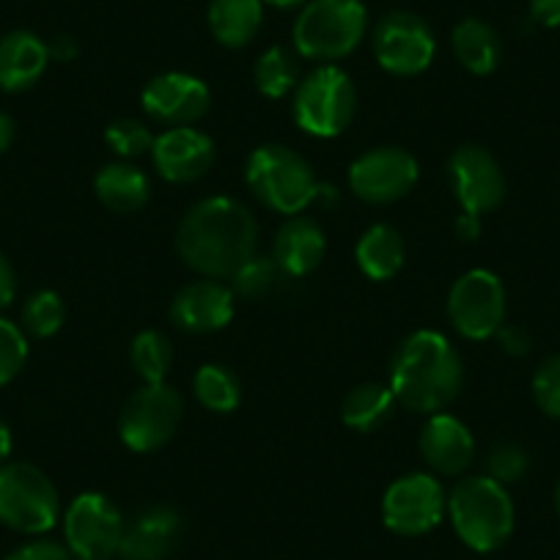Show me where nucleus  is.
I'll list each match as a JSON object with an SVG mask.
<instances>
[{"mask_svg":"<svg viewBox=\"0 0 560 560\" xmlns=\"http://www.w3.org/2000/svg\"><path fill=\"white\" fill-rule=\"evenodd\" d=\"M451 45H454L462 67L478 78L492 74L503 61V42H500L498 31L478 18L462 20L451 34Z\"/></svg>","mask_w":560,"mask_h":560,"instance_id":"393cba45","label":"nucleus"},{"mask_svg":"<svg viewBox=\"0 0 560 560\" xmlns=\"http://www.w3.org/2000/svg\"><path fill=\"white\" fill-rule=\"evenodd\" d=\"M448 516V494L432 472H407L382 494V522L396 536H423Z\"/></svg>","mask_w":560,"mask_h":560,"instance_id":"9d476101","label":"nucleus"},{"mask_svg":"<svg viewBox=\"0 0 560 560\" xmlns=\"http://www.w3.org/2000/svg\"><path fill=\"white\" fill-rule=\"evenodd\" d=\"M192 393L198 404L209 412L229 415L240 407L242 401V382L229 365L203 363L192 376Z\"/></svg>","mask_w":560,"mask_h":560,"instance_id":"cd10ccee","label":"nucleus"},{"mask_svg":"<svg viewBox=\"0 0 560 560\" xmlns=\"http://www.w3.org/2000/svg\"><path fill=\"white\" fill-rule=\"evenodd\" d=\"M327 253V240L314 218L294 214L280 225L272 242V258L289 278H305L322 264Z\"/></svg>","mask_w":560,"mask_h":560,"instance_id":"aec40b11","label":"nucleus"},{"mask_svg":"<svg viewBox=\"0 0 560 560\" xmlns=\"http://www.w3.org/2000/svg\"><path fill=\"white\" fill-rule=\"evenodd\" d=\"M494 338H498L500 349H503L509 358H525L533 347L530 332H527L522 325H509V322H505V325L494 332Z\"/></svg>","mask_w":560,"mask_h":560,"instance_id":"e433bc0d","label":"nucleus"},{"mask_svg":"<svg viewBox=\"0 0 560 560\" xmlns=\"http://www.w3.org/2000/svg\"><path fill=\"white\" fill-rule=\"evenodd\" d=\"M354 113H358V89L336 63L314 69L294 89L292 116L305 135L338 138L354 121Z\"/></svg>","mask_w":560,"mask_h":560,"instance_id":"423d86ee","label":"nucleus"},{"mask_svg":"<svg viewBox=\"0 0 560 560\" xmlns=\"http://www.w3.org/2000/svg\"><path fill=\"white\" fill-rule=\"evenodd\" d=\"M261 3H267V7L272 9H280V12H292V9H303L308 0H261Z\"/></svg>","mask_w":560,"mask_h":560,"instance_id":"c03bdc74","label":"nucleus"},{"mask_svg":"<svg viewBox=\"0 0 560 560\" xmlns=\"http://www.w3.org/2000/svg\"><path fill=\"white\" fill-rule=\"evenodd\" d=\"M396 396H393L390 385H380V382H363L349 396L343 398L341 420L354 432L371 434L382 429L387 420L393 418L396 409Z\"/></svg>","mask_w":560,"mask_h":560,"instance_id":"a878e982","label":"nucleus"},{"mask_svg":"<svg viewBox=\"0 0 560 560\" xmlns=\"http://www.w3.org/2000/svg\"><path fill=\"white\" fill-rule=\"evenodd\" d=\"M354 261L360 272L371 280H390L401 272L407 261V245L398 229L387 223L371 225L354 245Z\"/></svg>","mask_w":560,"mask_h":560,"instance_id":"5701e85b","label":"nucleus"},{"mask_svg":"<svg viewBox=\"0 0 560 560\" xmlns=\"http://www.w3.org/2000/svg\"><path fill=\"white\" fill-rule=\"evenodd\" d=\"M374 58L396 78H415L427 72L438 52V39L423 18L412 12H390L374 28Z\"/></svg>","mask_w":560,"mask_h":560,"instance_id":"f8f14e48","label":"nucleus"},{"mask_svg":"<svg viewBox=\"0 0 560 560\" xmlns=\"http://www.w3.org/2000/svg\"><path fill=\"white\" fill-rule=\"evenodd\" d=\"M124 514L107 494L83 492L63 511V538L74 560H110L124 538Z\"/></svg>","mask_w":560,"mask_h":560,"instance_id":"1a4fd4ad","label":"nucleus"},{"mask_svg":"<svg viewBox=\"0 0 560 560\" xmlns=\"http://www.w3.org/2000/svg\"><path fill=\"white\" fill-rule=\"evenodd\" d=\"M555 511H558V516H560V481H558V487H555Z\"/></svg>","mask_w":560,"mask_h":560,"instance_id":"a18cd8bd","label":"nucleus"},{"mask_svg":"<svg viewBox=\"0 0 560 560\" xmlns=\"http://www.w3.org/2000/svg\"><path fill=\"white\" fill-rule=\"evenodd\" d=\"M147 116L168 127H192L201 121L212 105V91L201 78L187 72H165L149 80L140 94Z\"/></svg>","mask_w":560,"mask_h":560,"instance_id":"2eb2a0df","label":"nucleus"},{"mask_svg":"<svg viewBox=\"0 0 560 560\" xmlns=\"http://www.w3.org/2000/svg\"><path fill=\"white\" fill-rule=\"evenodd\" d=\"M61 516V498L45 470L28 462L0 467V522L25 536L52 530Z\"/></svg>","mask_w":560,"mask_h":560,"instance_id":"0eeeda50","label":"nucleus"},{"mask_svg":"<svg viewBox=\"0 0 560 560\" xmlns=\"http://www.w3.org/2000/svg\"><path fill=\"white\" fill-rule=\"evenodd\" d=\"M465 385V365L454 343L434 330L404 338L390 358V390L401 407L434 415L456 401Z\"/></svg>","mask_w":560,"mask_h":560,"instance_id":"f03ea898","label":"nucleus"},{"mask_svg":"<svg viewBox=\"0 0 560 560\" xmlns=\"http://www.w3.org/2000/svg\"><path fill=\"white\" fill-rule=\"evenodd\" d=\"M483 465H487L483 476L494 478L498 483L509 487V483L522 481L527 476V470H530V454L520 443H498L489 448Z\"/></svg>","mask_w":560,"mask_h":560,"instance_id":"473e14b6","label":"nucleus"},{"mask_svg":"<svg viewBox=\"0 0 560 560\" xmlns=\"http://www.w3.org/2000/svg\"><path fill=\"white\" fill-rule=\"evenodd\" d=\"M369 12L360 0H308L292 28L294 52L308 61H341L365 39Z\"/></svg>","mask_w":560,"mask_h":560,"instance_id":"39448f33","label":"nucleus"},{"mask_svg":"<svg viewBox=\"0 0 560 560\" xmlns=\"http://www.w3.org/2000/svg\"><path fill=\"white\" fill-rule=\"evenodd\" d=\"M448 182L462 212L483 218L505 201V174L494 154L478 143H465L448 160Z\"/></svg>","mask_w":560,"mask_h":560,"instance_id":"4468645a","label":"nucleus"},{"mask_svg":"<svg viewBox=\"0 0 560 560\" xmlns=\"http://www.w3.org/2000/svg\"><path fill=\"white\" fill-rule=\"evenodd\" d=\"M154 138L158 135L149 129L147 121H140V118H116L105 129L107 147L118 154V160H127V163L135 158H143V154H152Z\"/></svg>","mask_w":560,"mask_h":560,"instance_id":"2f4dec72","label":"nucleus"},{"mask_svg":"<svg viewBox=\"0 0 560 560\" xmlns=\"http://www.w3.org/2000/svg\"><path fill=\"white\" fill-rule=\"evenodd\" d=\"M14 294H18V275L9 258L0 253V311L14 303Z\"/></svg>","mask_w":560,"mask_h":560,"instance_id":"58836bf2","label":"nucleus"},{"mask_svg":"<svg viewBox=\"0 0 560 560\" xmlns=\"http://www.w3.org/2000/svg\"><path fill=\"white\" fill-rule=\"evenodd\" d=\"M12 448H14L12 429L7 427V420L0 418V467L9 462V456H12Z\"/></svg>","mask_w":560,"mask_h":560,"instance_id":"37998d69","label":"nucleus"},{"mask_svg":"<svg viewBox=\"0 0 560 560\" xmlns=\"http://www.w3.org/2000/svg\"><path fill=\"white\" fill-rule=\"evenodd\" d=\"M28 360V336L20 325L0 316V387L18 380Z\"/></svg>","mask_w":560,"mask_h":560,"instance_id":"72a5a7b5","label":"nucleus"},{"mask_svg":"<svg viewBox=\"0 0 560 560\" xmlns=\"http://www.w3.org/2000/svg\"><path fill=\"white\" fill-rule=\"evenodd\" d=\"M280 278H289V275L278 267L272 256H253L236 269L231 289L245 300H267L269 294L278 292Z\"/></svg>","mask_w":560,"mask_h":560,"instance_id":"c756f323","label":"nucleus"},{"mask_svg":"<svg viewBox=\"0 0 560 560\" xmlns=\"http://www.w3.org/2000/svg\"><path fill=\"white\" fill-rule=\"evenodd\" d=\"M14 132H18L14 118L9 116V113H0V154H7L9 149H12Z\"/></svg>","mask_w":560,"mask_h":560,"instance_id":"79ce46f5","label":"nucleus"},{"mask_svg":"<svg viewBox=\"0 0 560 560\" xmlns=\"http://www.w3.org/2000/svg\"><path fill=\"white\" fill-rule=\"evenodd\" d=\"M448 520L465 547L472 552H494L509 541L516 525L509 487L489 476L459 478L448 492Z\"/></svg>","mask_w":560,"mask_h":560,"instance_id":"20e7f679","label":"nucleus"},{"mask_svg":"<svg viewBox=\"0 0 560 560\" xmlns=\"http://www.w3.org/2000/svg\"><path fill=\"white\" fill-rule=\"evenodd\" d=\"M7 560H74V555L67 547H61V544L39 538V541L18 547L12 555H7Z\"/></svg>","mask_w":560,"mask_h":560,"instance_id":"c9c22d12","label":"nucleus"},{"mask_svg":"<svg viewBox=\"0 0 560 560\" xmlns=\"http://www.w3.org/2000/svg\"><path fill=\"white\" fill-rule=\"evenodd\" d=\"M420 456L438 476H465L476 462V440L456 415H429L420 432Z\"/></svg>","mask_w":560,"mask_h":560,"instance_id":"a211bd4d","label":"nucleus"},{"mask_svg":"<svg viewBox=\"0 0 560 560\" xmlns=\"http://www.w3.org/2000/svg\"><path fill=\"white\" fill-rule=\"evenodd\" d=\"M418 160L401 147H376L349 165V190L374 207L398 201L418 185Z\"/></svg>","mask_w":560,"mask_h":560,"instance_id":"ddd939ff","label":"nucleus"},{"mask_svg":"<svg viewBox=\"0 0 560 560\" xmlns=\"http://www.w3.org/2000/svg\"><path fill=\"white\" fill-rule=\"evenodd\" d=\"M185 401L168 382L143 385L127 398L118 415V438L135 454H152L168 445L179 432Z\"/></svg>","mask_w":560,"mask_h":560,"instance_id":"6e6552de","label":"nucleus"},{"mask_svg":"<svg viewBox=\"0 0 560 560\" xmlns=\"http://www.w3.org/2000/svg\"><path fill=\"white\" fill-rule=\"evenodd\" d=\"M129 360H132L135 374L143 380V385H160L174 365L171 338L160 330L138 332L132 338V347H129Z\"/></svg>","mask_w":560,"mask_h":560,"instance_id":"c85d7f7f","label":"nucleus"},{"mask_svg":"<svg viewBox=\"0 0 560 560\" xmlns=\"http://www.w3.org/2000/svg\"><path fill=\"white\" fill-rule=\"evenodd\" d=\"M50 63L47 42L31 31H9L0 36V91L20 94L39 83Z\"/></svg>","mask_w":560,"mask_h":560,"instance_id":"412c9836","label":"nucleus"},{"mask_svg":"<svg viewBox=\"0 0 560 560\" xmlns=\"http://www.w3.org/2000/svg\"><path fill=\"white\" fill-rule=\"evenodd\" d=\"M152 160L171 185H190L214 165V140L196 127H171L154 138Z\"/></svg>","mask_w":560,"mask_h":560,"instance_id":"dca6fc26","label":"nucleus"},{"mask_svg":"<svg viewBox=\"0 0 560 560\" xmlns=\"http://www.w3.org/2000/svg\"><path fill=\"white\" fill-rule=\"evenodd\" d=\"M47 52H50V61H58V63H69L78 58L80 47H78V39L69 34H58L52 36V42L47 45Z\"/></svg>","mask_w":560,"mask_h":560,"instance_id":"ea45409f","label":"nucleus"},{"mask_svg":"<svg viewBox=\"0 0 560 560\" xmlns=\"http://www.w3.org/2000/svg\"><path fill=\"white\" fill-rule=\"evenodd\" d=\"M245 182L264 207L287 218L303 214L308 207H338L336 187L316 179L308 160L280 143L253 149L245 163Z\"/></svg>","mask_w":560,"mask_h":560,"instance_id":"7ed1b4c3","label":"nucleus"},{"mask_svg":"<svg viewBox=\"0 0 560 560\" xmlns=\"http://www.w3.org/2000/svg\"><path fill=\"white\" fill-rule=\"evenodd\" d=\"M503 280L489 269H470L448 292V319L467 341H487L505 325L509 311Z\"/></svg>","mask_w":560,"mask_h":560,"instance_id":"9b49d317","label":"nucleus"},{"mask_svg":"<svg viewBox=\"0 0 560 560\" xmlns=\"http://www.w3.org/2000/svg\"><path fill=\"white\" fill-rule=\"evenodd\" d=\"M258 223L250 209L229 196L203 198L176 229V253L192 272L212 280L234 278L256 256Z\"/></svg>","mask_w":560,"mask_h":560,"instance_id":"f257e3e1","label":"nucleus"},{"mask_svg":"<svg viewBox=\"0 0 560 560\" xmlns=\"http://www.w3.org/2000/svg\"><path fill=\"white\" fill-rule=\"evenodd\" d=\"M209 31L223 47L240 50L250 45L264 23L261 0H209Z\"/></svg>","mask_w":560,"mask_h":560,"instance_id":"b1692460","label":"nucleus"},{"mask_svg":"<svg viewBox=\"0 0 560 560\" xmlns=\"http://www.w3.org/2000/svg\"><path fill=\"white\" fill-rule=\"evenodd\" d=\"M253 80L267 100H283V96L294 94V89L300 85V56L289 47H269L258 56Z\"/></svg>","mask_w":560,"mask_h":560,"instance_id":"bb28decb","label":"nucleus"},{"mask_svg":"<svg viewBox=\"0 0 560 560\" xmlns=\"http://www.w3.org/2000/svg\"><path fill=\"white\" fill-rule=\"evenodd\" d=\"M533 401L547 418H560V354H549L533 371Z\"/></svg>","mask_w":560,"mask_h":560,"instance_id":"f704fd0d","label":"nucleus"},{"mask_svg":"<svg viewBox=\"0 0 560 560\" xmlns=\"http://www.w3.org/2000/svg\"><path fill=\"white\" fill-rule=\"evenodd\" d=\"M182 541V516L171 505L140 511L124 527L118 555L124 560H168Z\"/></svg>","mask_w":560,"mask_h":560,"instance_id":"6ab92c4d","label":"nucleus"},{"mask_svg":"<svg viewBox=\"0 0 560 560\" xmlns=\"http://www.w3.org/2000/svg\"><path fill=\"white\" fill-rule=\"evenodd\" d=\"M530 18L544 28H560V0H530Z\"/></svg>","mask_w":560,"mask_h":560,"instance_id":"4c0bfd02","label":"nucleus"},{"mask_svg":"<svg viewBox=\"0 0 560 560\" xmlns=\"http://www.w3.org/2000/svg\"><path fill=\"white\" fill-rule=\"evenodd\" d=\"M94 192L105 209L116 214H132L143 209L152 196V182L138 165L118 160V163L105 165L94 176Z\"/></svg>","mask_w":560,"mask_h":560,"instance_id":"4be33fe9","label":"nucleus"},{"mask_svg":"<svg viewBox=\"0 0 560 560\" xmlns=\"http://www.w3.org/2000/svg\"><path fill=\"white\" fill-rule=\"evenodd\" d=\"M63 319H67L63 300L56 292H50V289H42V292L31 294L25 300L23 314H20V327L25 330V336L52 338L63 327Z\"/></svg>","mask_w":560,"mask_h":560,"instance_id":"7c9ffc66","label":"nucleus"},{"mask_svg":"<svg viewBox=\"0 0 560 560\" xmlns=\"http://www.w3.org/2000/svg\"><path fill=\"white\" fill-rule=\"evenodd\" d=\"M234 289L220 280L203 278L176 292L174 303H171V322L179 330L203 336V332L223 330L234 319Z\"/></svg>","mask_w":560,"mask_h":560,"instance_id":"f3484780","label":"nucleus"},{"mask_svg":"<svg viewBox=\"0 0 560 560\" xmlns=\"http://www.w3.org/2000/svg\"><path fill=\"white\" fill-rule=\"evenodd\" d=\"M454 229H456V234H459L465 242H476L478 236H481L483 225H481V218H478V214L462 212L459 218H456Z\"/></svg>","mask_w":560,"mask_h":560,"instance_id":"a19ab883","label":"nucleus"}]
</instances>
